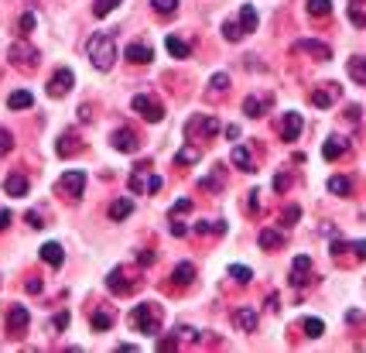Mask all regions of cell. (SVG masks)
Masks as SVG:
<instances>
[{
  "label": "cell",
  "mask_w": 366,
  "mask_h": 353,
  "mask_svg": "<svg viewBox=\"0 0 366 353\" xmlns=\"http://www.w3.org/2000/svg\"><path fill=\"white\" fill-rule=\"evenodd\" d=\"M82 189H86V175H82V172H65V175L55 182V193L65 199H79Z\"/></svg>",
  "instance_id": "10"
},
{
  "label": "cell",
  "mask_w": 366,
  "mask_h": 353,
  "mask_svg": "<svg viewBox=\"0 0 366 353\" xmlns=\"http://www.w3.org/2000/svg\"><path fill=\"white\" fill-rule=\"evenodd\" d=\"M7 227H10V213L3 209V213H0V230H7Z\"/></svg>",
  "instance_id": "50"
},
{
  "label": "cell",
  "mask_w": 366,
  "mask_h": 353,
  "mask_svg": "<svg viewBox=\"0 0 366 353\" xmlns=\"http://www.w3.org/2000/svg\"><path fill=\"white\" fill-rule=\"evenodd\" d=\"M86 55H89V62L100 69V73H110L113 66H117V41L110 31H96V35H89L86 41Z\"/></svg>",
  "instance_id": "1"
},
{
  "label": "cell",
  "mask_w": 366,
  "mask_h": 353,
  "mask_svg": "<svg viewBox=\"0 0 366 353\" xmlns=\"http://www.w3.org/2000/svg\"><path fill=\"white\" fill-rule=\"evenodd\" d=\"M308 271H312V257H308V254L294 257V264H291V285H305V281H308Z\"/></svg>",
  "instance_id": "19"
},
{
  "label": "cell",
  "mask_w": 366,
  "mask_h": 353,
  "mask_svg": "<svg viewBox=\"0 0 366 353\" xmlns=\"http://www.w3.org/2000/svg\"><path fill=\"white\" fill-rule=\"evenodd\" d=\"M230 158H233V165H237L240 172H257V161H253V155H250V148H244V144H237Z\"/></svg>",
  "instance_id": "22"
},
{
  "label": "cell",
  "mask_w": 366,
  "mask_h": 353,
  "mask_svg": "<svg viewBox=\"0 0 366 353\" xmlns=\"http://www.w3.org/2000/svg\"><path fill=\"white\" fill-rule=\"evenodd\" d=\"M230 278H233V281H240V285H250L253 271H250V268H244V264H233V268H230Z\"/></svg>",
  "instance_id": "38"
},
{
  "label": "cell",
  "mask_w": 366,
  "mask_h": 353,
  "mask_svg": "<svg viewBox=\"0 0 366 353\" xmlns=\"http://www.w3.org/2000/svg\"><path fill=\"white\" fill-rule=\"evenodd\" d=\"M41 261H45V264H51V268H62V261H65V250H62V243H55V240L41 243Z\"/></svg>",
  "instance_id": "17"
},
{
  "label": "cell",
  "mask_w": 366,
  "mask_h": 353,
  "mask_svg": "<svg viewBox=\"0 0 366 353\" xmlns=\"http://www.w3.org/2000/svg\"><path fill=\"white\" fill-rule=\"evenodd\" d=\"M301 329H305V336L319 340V336L326 333V322H322V319H305V322H301Z\"/></svg>",
  "instance_id": "33"
},
{
  "label": "cell",
  "mask_w": 366,
  "mask_h": 353,
  "mask_svg": "<svg viewBox=\"0 0 366 353\" xmlns=\"http://www.w3.org/2000/svg\"><path fill=\"white\" fill-rule=\"evenodd\" d=\"M3 193H7V196H14V199L28 196V179H24V175H17V172H14V175H7V179H3Z\"/></svg>",
  "instance_id": "20"
},
{
  "label": "cell",
  "mask_w": 366,
  "mask_h": 353,
  "mask_svg": "<svg viewBox=\"0 0 366 353\" xmlns=\"http://www.w3.org/2000/svg\"><path fill=\"white\" fill-rule=\"evenodd\" d=\"M257 21H260V17H257V7H253V3H244L233 21H223V38L226 41L246 38L250 31H257Z\"/></svg>",
  "instance_id": "3"
},
{
  "label": "cell",
  "mask_w": 366,
  "mask_h": 353,
  "mask_svg": "<svg viewBox=\"0 0 366 353\" xmlns=\"http://www.w3.org/2000/svg\"><path fill=\"white\" fill-rule=\"evenodd\" d=\"M328 193H335V196H349V193H353V179H346V175H332V179H328Z\"/></svg>",
  "instance_id": "31"
},
{
  "label": "cell",
  "mask_w": 366,
  "mask_h": 353,
  "mask_svg": "<svg viewBox=\"0 0 366 353\" xmlns=\"http://www.w3.org/2000/svg\"><path fill=\"white\" fill-rule=\"evenodd\" d=\"M110 144H113L117 151H123V155H134V151L141 148V137H137L130 127H117V130L110 134Z\"/></svg>",
  "instance_id": "12"
},
{
  "label": "cell",
  "mask_w": 366,
  "mask_h": 353,
  "mask_svg": "<svg viewBox=\"0 0 366 353\" xmlns=\"http://www.w3.org/2000/svg\"><path fill=\"white\" fill-rule=\"evenodd\" d=\"M151 7H154V14H164V17H171V14L178 10V0H151Z\"/></svg>",
  "instance_id": "37"
},
{
  "label": "cell",
  "mask_w": 366,
  "mask_h": 353,
  "mask_svg": "<svg viewBox=\"0 0 366 353\" xmlns=\"http://www.w3.org/2000/svg\"><path fill=\"white\" fill-rule=\"evenodd\" d=\"M192 234H199V236H209V234H226V223L223 220H202V223H196L192 227Z\"/></svg>",
  "instance_id": "28"
},
{
  "label": "cell",
  "mask_w": 366,
  "mask_h": 353,
  "mask_svg": "<svg viewBox=\"0 0 366 353\" xmlns=\"http://www.w3.org/2000/svg\"><path fill=\"white\" fill-rule=\"evenodd\" d=\"M7 59H10L17 69H24V73H35V69H38V62H41L38 48H35V45H28V41H14V45H10V52H7Z\"/></svg>",
  "instance_id": "4"
},
{
  "label": "cell",
  "mask_w": 366,
  "mask_h": 353,
  "mask_svg": "<svg viewBox=\"0 0 366 353\" xmlns=\"http://www.w3.org/2000/svg\"><path fill=\"white\" fill-rule=\"evenodd\" d=\"M301 127H305V123H301V114H294V110H291V114L281 117V137H285V141H298Z\"/></svg>",
  "instance_id": "16"
},
{
  "label": "cell",
  "mask_w": 366,
  "mask_h": 353,
  "mask_svg": "<svg viewBox=\"0 0 366 353\" xmlns=\"http://www.w3.org/2000/svg\"><path fill=\"white\" fill-rule=\"evenodd\" d=\"M10 148H14V134L7 127H0V158L10 155Z\"/></svg>",
  "instance_id": "39"
},
{
  "label": "cell",
  "mask_w": 366,
  "mask_h": 353,
  "mask_svg": "<svg viewBox=\"0 0 366 353\" xmlns=\"http://www.w3.org/2000/svg\"><path fill=\"white\" fill-rule=\"evenodd\" d=\"M127 59H130L134 66H148V62L154 59V52H151V45H144V41L137 45V41H134V45L127 48Z\"/></svg>",
  "instance_id": "21"
},
{
  "label": "cell",
  "mask_w": 366,
  "mask_h": 353,
  "mask_svg": "<svg viewBox=\"0 0 366 353\" xmlns=\"http://www.w3.org/2000/svg\"><path fill=\"white\" fill-rule=\"evenodd\" d=\"M28 292H41V278H31V281H28Z\"/></svg>",
  "instance_id": "51"
},
{
  "label": "cell",
  "mask_w": 366,
  "mask_h": 353,
  "mask_svg": "<svg viewBox=\"0 0 366 353\" xmlns=\"http://www.w3.org/2000/svg\"><path fill=\"white\" fill-rule=\"evenodd\" d=\"M89 322H93V329H96V333H103V329H110V326L117 322V313H113V309H106V306H100V309H93Z\"/></svg>",
  "instance_id": "18"
},
{
  "label": "cell",
  "mask_w": 366,
  "mask_h": 353,
  "mask_svg": "<svg viewBox=\"0 0 366 353\" xmlns=\"http://www.w3.org/2000/svg\"><path fill=\"white\" fill-rule=\"evenodd\" d=\"M274 189H278V193H285V189H287V175H278V179H274Z\"/></svg>",
  "instance_id": "49"
},
{
  "label": "cell",
  "mask_w": 366,
  "mask_h": 353,
  "mask_svg": "<svg viewBox=\"0 0 366 353\" xmlns=\"http://www.w3.org/2000/svg\"><path fill=\"white\" fill-rule=\"evenodd\" d=\"M257 240H260V247H264V250H278V247H285V234H281V230H271V227H267V230H260Z\"/></svg>",
  "instance_id": "25"
},
{
  "label": "cell",
  "mask_w": 366,
  "mask_h": 353,
  "mask_svg": "<svg viewBox=\"0 0 366 353\" xmlns=\"http://www.w3.org/2000/svg\"><path fill=\"white\" fill-rule=\"evenodd\" d=\"M192 209V199H178L175 206H171V216H178V213H189Z\"/></svg>",
  "instance_id": "44"
},
{
  "label": "cell",
  "mask_w": 366,
  "mask_h": 353,
  "mask_svg": "<svg viewBox=\"0 0 366 353\" xmlns=\"http://www.w3.org/2000/svg\"><path fill=\"white\" fill-rule=\"evenodd\" d=\"M28 322H31V315H28L24 306H10L7 309V336L10 340H21L28 333Z\"/></svg>",
  "instance_id": "9"
},
{
  "label": "cell",
  "mask_w": 366,
  "mask_h": 353,
  "mask_svg": "<svg viewBox=\"0 0 366 353\" xmlns=\"http://www.w3.org/2000/svg\"><path fill=\"white\" fill-rule=\"evenodd\" d=\"M298 216H301V209H298V206H287V209H285V227H294V220H298Z\"/></svg>",
  "instance_id": "45"
},
{
  "label": "cell",
  "mask_w": 366,
  "mask_h": 353,
  "mask_svg": "<svg viewBox=\"0 0 366 353\" xmlns=\"http://www.w3.org/2000/svg\"><path fill=\"white\" fill-rule=\"evenodd\" d=\"M120 7V0H93V14L96 17H106L110 10H117Z\"/></svg>",
  "instance_id": "35"
},
{
  "label": "cell",
  "mask_w": 366,
  "mask_h": 353,
  "mask_svg": "<svg viewBox=\"0 0 366 353\" xmlns=\"http://www.w3.org/2000/svg\"><path fill=\"white\" fill-rule=\"evenodd\" d=\"M164 45H168V52H171L175 59H189V52H192L185 41L178 38V35H168V38H164Z\"/></svg>",
  "instance_id": "32"
},
{
  "label": "cell",
  "mask_w": 366,
  "mask_h": 353,
  "mask_svg": "<svg viewBox=\"0 0 366 353\" xmlns=\"http://www.w3.org/2000/svg\"><path fill=\"white\" fill-rule=\"evenodd\" d=\"M339 96H342V86H339V82H322L319 89H312V107L326 110V107H332Z\"/></svg>",
  "instance_id": "11"
},
{
  "label": "cell",
  "mask_w": 366,
  "mask_h": 353,
  "mask_svg": "<svg viewBox=\"0 0 366 353\" xmlns=\"http://www.w3.org/2000/svg\"><path fill=\"white\" fill-rule=\"evenodd\" d=\"M130 213H134V199H117V202H110V220H113V223L127 220Z\"/></svg>",
  "instance_id": "27"
},
{
  "label": "cell",
  "mask_w": 366,
  "mask_h": 353,
  "mask_svg": "<svg viewBox=\"0 0 366 353\" xmlns=\"http://www.w3.org/2000/svg\"><path fill=\"white\" fill-rule=\"evenodd\" d=\"M233 322H237V329L253 333V329H257V322H260V315H257V309H250V306H240V309L233 313Z\"/></svg>",
  "instance_id": "15"
},
{
  "label": "cell",
  "mask_w": 366,
  "mask_h": 353,
  "mask_svg": "<svg viewBox=\"0 0 366 353\" xmlns=\"http://www.w3.org/2000/svg\"><path fill=\"white\" fill-rule=\"evenodd\" d=\"M294 52H301V55H312L315 62H328L332 59V48H328L326 41H312V38H301V41H294L291 45Z\"/></svg>",
  "instance_id": "13"
},
{
  "label": "cell",
  "mask_w": 366,
  "mask_h": 353,
  "mask_svg": "<svg viewBox=\"0 0 366 353\" xmlns=\"http://www.w3.org/2000/svg\"><path fill=\"white\" fill-rule=\"evenodd\" d=\"M346 69H349V79H353L356 86H366V55H353V59L346 62Z\"/></svg>",
  "instance_id": "23"
},
{
  "label": "cell",
  "mask_w": 366,
  "mask_h": 353,
  "mask_svg": "<svg viewBox=\"0 0 366 353\" xmlns=\"http://www.w3.org/2000/svg\"><path fill=\"white\" fill-rule=\"evenodd\" d=\"M171 278H175V285H178V288H185V285H192V278H196V268H192L189 261H182V264L171 271Z\"/></svg>",
  "instance_id": "30"
},
{
  "label": "cell",
  "mask_w": 366,
  "mask_h": 353,
  "mask_svg": "<svg viewBox=\"0 0 366 353\" xmlns=\"http://www.w3.org/2000/svg\"><path fill=\"white\" fill-rule=\"evenodd\" d=\"M209 86H212V93H226V89H230V76H226V73H216Z\"/></svg>",
  "instance_id": "40"
},
{
  "label": "cell",
  "mask_w": 366,
  "mask_h": 353,
  "mask_svg": "<svg viewBox=\"0 0 366 353\" xmlns=\"http://www.w3.org/2000/svg\"><path fill=\"white\" fill-rule=\"evenodd\" d=\"M271 107H274V96H271V93H264V96H257V93H253V96H246V100H244V114H246V117H253V120L264 117Z\"/></svg>",
  "instance_id": "14"
},
{
  "label": "cell",
  "mask_w": 366,
  "mask_h": 353,
  "mask_svg": "<svg viewBox=\"0 0 366 353\" xmlns=\"http://www.w3.org/2000/svg\"><path fill=\"white\" fill-rule=\"evenodd\" d=\"M171 234H175V236H185V234H189V227H185V223H178V220H171Z\"/></svg>",
  "instance_id": "48"
},
{
  "label": "cell",
  "mask_w": 366,
  "mask_h": 353,
  "mask_svg": "<svg viewBox=\"0 0 366 353\" xmlns=\"http://www.w3.org/2000/svg\"><path fill=\"white\" fill-rule=\"evenodd\" d=\"M349 21H353V24H360V28H366V14L360 10V7H356V3L349 7Z\"/></svg>",
  "instance_id": "43"
},
{
  "label": "cell",
  "mask_w": 366,
  "mask_h": 353,
  "mask_svg": "<svg viewBox=\"0 0 366 353\" xmlns=\"http://www.w3.org/2000/svg\"><path fill=\"white\" fill-rule=\"evenodd\" d=\"M137 285H141V275L134 278L127 268H113V271H110V278H106V288H110L113 295H130Z\"/></svg>",
  "instance_id": "8"
},
{
  "label": "cell",
  "mask_w": 366,
  "mask_h": 353,
  "mask_svg": "<svg viewBox=\"0 0 366 353\" xmlns=\"http://www.w3.org/2000/svg\"><path fill=\"white\" fill-rule=\"evenodd\" d=\"M28 223H31L35 230H41V227H45V220H41V213H38V209H31V213H28Z\"/></svg>",
  "instance_id": "46"
},
{
  "label": "cell",
  "mask_w": 366,
  "mask_h": 353,
  "mask_svg": "<svg viewBox=\"0 0 366 353\" xmlns=\"http://www.w3.org/2000/svg\"><path fill=\"white\" fill-rule=\"evenodd\" d=\"M51 326H55V329H65V326H69V313H58L51 319Z\"/></svg>",
  "instance_id": "47"
},
{
  "label": "cell",
  "mask_w": 366,
  "mask_h": 353,
  "mask_svg": "<svg viewBox=\"0 0 366 353\" xmlns=\"http://www.w3.org/2000/svg\"><path fill=\"white\" fill-rule=\"evenodd\" d=\"M308 14L312 17H328L332 14V0H308Z\"/></svg>",
  "instance_id": "34"
},
{
  "label": "cell",
  "mask_w": 366,
  "mask_h": 353,
  "mask_svg": "<svg viewBox=\"0 0 366 353\" xmlns=\"http://www.w3.org/2000/svg\"><path fill=\"white\" fill-rule=\"evenodd\" d=\"M72 86H76V76H72V69H55L51 79H48V96L51 100H62V96H69L72 93Z\"/></svg>",
  "instance_id": "7"
},
{
  "label": "cell",
  "mask_w": 366,
  "mask_h": 353,
  "mask_svg": "<svg viewBox=\"0 0 366 353\" xmlns=\"http://www.w3.org/2000/svg\"><path fill=\"white\" fill-rule=\"evenodd\" d=\"M35 31V14L28 10V14H21V35H31Z\"/></svg>",
  "instance_id": "41"
},
{
  "label": "cell",
  "mask_w": 366,
  "mask_h": 353,
  "mask_svg": "<svg viewBox=\"0 0 366 353\" xmlns=\"http://www.w3.org/2000/svg\"><path fill=\"white\" fill-rule=\"evenodd\" d=\"M55 151H58L62 158L76 155V151H79V141H76V134H72V130H65V134L58 137V148H55Z\"/></svg>",
  "instance_id": "29"
},
{
  "label": "cell",
  "mask_w": 366,
  "mask_h": 353,
  "mask_svg": "<svg viewBox=\"0 0 366 353\" xmlns=\"http://www.w3.org/2000/svg\"><path fill=\"white\" fill-rule=\"evenodd\" d=\"M161 306L158 302H141V306H134V313H130V326L137 329V333H144V336H158L161 333Z\"/></svg>",
  "instance_id": "2"
},
{
  "label": "cell",
  "mask_w": 366,
  "mask_h": 353,
  "mask_svg": "<svg viewBox=\"0 0 366 353\" xmlns=\"http://www.w3.org/2000/svg\"><path fill=\"white\" fill-rule=\"evenodd\" d=\"M31 103H35V96H31L28 89H14V93L7 96V107H10V110H28Z\"/></svg>",
  "instance_id": "26"
},
{
  "label": "cell",
  "mask_w": 366,
  "mask_h": 353,
  "mask_svg": "<svg viewBox=\"0 0 366 353\" xmlns=\"http://www.w3.org/2000/svg\"><path fill=\"white\" fill-rule=\"evenodd\" d=\"M199 158H202V151L189 144V148H182V151H178V158H175V161H178V165H196Z\"/></svg>",
  "instance_id": "36"
},
{
  "label": "cell",
  "mask_w": 366,
  "mask_h": 353,
  "mask_svg": "<svg viewBox=\"0 0 366 353\" xmlns=\"http://www.w3.org/2000/svg\"><path fill=\"white\" fill-rule=\"evenodd\" d=\"M202 189H223V172H219V168H216L212 179H202Z\"/></svg>",
  "instance_id": "42"
},
{
  "label": "cell",
  "mask_w": 366,
  "mask_h": 353,
  "mask_svg": "<svg viewBox=\"0 0 366 353\" xmlns=\"http://www.w3.org/2000/svg\"><path fill=\"white\" fill-rule=\"evenodd\" d=\"M130 107L141 114V117L148 120V123H158V120L164 117V107H161V100L158 96H148V93H137L134 100H130Z\"/></svg>",
  "instance_id": "5"
},
{
  "label": "cell",
  "mask_w": 366,
  "mask_h": 353,
  "mask_svg": "<svg viewBox=\"0 0 366 353\" xmlns=\"http://www.w3.org/2000/svg\"><path fill=\"white\" fill-rule=\"evenodd\" d=\"M185 134H189L192 141L212 137V134H219V120H216V117H209V114H192V120L185 123Z\"/></svg>",
  "instance_id": "6"
},
{
  "label": "cell",
  "mask_w": 366,
  "mask_h": 353,
  "mask_svg": "<svg viewBox=\"0 0 366 353\" xmlns=\"http://www.w3.org/2000/svg\"><path fill=\"white\" fill-rule=\"evenodd\" d=\"M349 151V141L346 137H328L326 144H322V155L328 158V161H335V158H342Z\"/></svg>",
  "instance_id": "24"
}]
</instances>
